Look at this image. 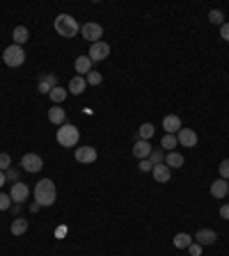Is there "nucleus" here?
Listing matches in <instances>:
<instances>
[{"instance_id":"21","label":"nucleus","mask_w":229,"mask_h":256,"mask_svg":"<svg viewBox=\"0 0 229 256\" xmlns=\"http://www.w3.org/2000/svg\"><path fill=\"white\" fill-rule=\"evenodd\" d=\"M172 243H174V247L177 250H188L190 245H193V236H188V233H177V236L172 238Z\"/></svg>"},{"instance_id":"29","label":"nucleus","mask_w":229,"mask_h":256,"mask_svg":"<svg viewBox=\"0 0 229 256\" xmlns=\"http://www.w3.org/2000/svg\"><path fill=\"white\" fill-rule=\"evenodd\" d=\"M87 85H101V80H103V76H101V73L98 71H90L87 73Z\"/></svg>"},{"instance_id":"11","label":"nucleus","mask_w":229,"mask_h":256,"mask_svg":"<svg viewBox=\"0 0 229 256\" xmlns=\"http://www.w3.org/2000/svg\"><path fill=\"white\" fill-rule=\"evenodd\" d=\"M193 240H195L197 245H202V247L204 245H213L218 240V233L213 229H199L195 236H193Z\"/></svg>"},{"instance_id":"22","label":"nucleus","mask_w":229,"mask_h":256,"mask_svg":"<svg viewBox=\"0 0 229 256\" xmlns=\"http://www.w3.org/2000/svg\"><path fill=\"white\" fill-rule=\"evenodd\" d=\"M165 165H167L170 170H179V167L183 165V156L177 151H170L167 156H165Z\"/></svg>"},{"instance_id":"2","label":"nucleus","mask_w":229,"mask_h":256,"mask_svg":"<svg viewBox=\"0 0 229 256\" xmlns=\"http://www.w3.org/2000/svg\"><path fill=\"white\" fill-rule=\"evenodd\" d=\"M55 30L60 32V37L71 39V37L78 34L80 26H78V21L73 19L71 14H58V19H55Z\"/></svg>"},{"instance_id":"3","label":"nucleus","mask_w":229,"mask_h":256,"mask_svg":"<svg viewBox=\"0 0 229 256\" xmlns=\"http://www.w3.org/2000/svg\"><path fill=\"white\" fill-rule=\"evenodd\" d=\"M58 142L60 146H66V149H71V146L78 144V140H80V131H78V126H73V124H65V126H60L58 128Z\"/></svg>"},{"instance_id":"1","label":"nucleus","mask_w":229,"mask_h":256,"mask_svg":"<svg viewBox=\"0 0 229 256\" xmlns=\"http://www.w3.org/2000/svg\"><path fill=\"white\" fill-rule=\"evenodd\" d=\"M34 201L39 206H53L55 204V199H58V190H55V183H53L51 178H41L37 181L34 185Z\"/></svg>"},{"instance_id":"16","label":"nucleus","mask_w":229,"mask_h":256,"mask_svg":"<svg viewBox=\"0 0 229 256\" xmlns=\"http://www.w3.org/2000/svg\"><path fill=\"white\" fill-rule=\"evenodd\" d=\"M227 192H229V185L225 178H216L213 183H211V195L216 199H225L227 197Z\"/></svg>"},{"instance_id":"35","label":"nucleus","mask_w":229,"mask_h":256,"mask_svg":"<svg viewBox=\"0 0 229 256\" xmlns=\"http://www.w3.org/2000/svg\"><path fill=\"white\" fill-rule=\"evenodd\" d=\"M188 252H190V256H202V245L193 243V245L188 247Z\"/></svg>"},{"instance_id":"9","label":"nucleus","mask_w":229,"mask_h":256,"mask_svg":"<svg viewBox=\"0 0 229 256\" xmlns=\"http://www.w3.org/2000/svg\"><path fill=\"white\" fill-rule=\"evenodd\" d=\"M197 133L193 131V128H181V131L177 133V142L181 146H188V149H193V146H197Z\"/></svg>"},{"instance_id":"17","label":"nucleus","mask_w":229,"mask_h":256,"mask_svg":"<svg viewBox=\"0 0 229 256\" xmlns=\"http://www.w3.org/2000/svg\"><path fill=\"white\" fill-rule=\"evenodd\" d=\"M48 121L55 126H65L66 124V112L60 108V105H53L51 110H48Z\"/></svg>"},{"instance_id":"25","label":"nucleus","mask_w":229,"mask_h":256,"mask_svg":"<svg viewBox=\"0 0 229 256\" xmlns=\"http://www.w3.org/2000/svg\"><path fill=\"white\" fill-rule=\"evenodd\" d=\"M154 131H156V128H154V124H149V121H147V124H142L140 128H137V138L147 140V142H149V140L154 138Z\"/></svg>"},{"instance_id":"30","label":"nucleus","mask_w":229,"mask_h":256,"mask_svg":"<svg viewBox=\"0 0 229 256\" xmlns=\"http://www.w3.org/2000/svg\"><path fill=\"white\" fill-rule=\"evenodd\" d=\"M12 167V158H9V153H0V171H7Z\"/></svg>"},{"instance_id":"5","label":"nucleus","mask_w":229,"mask_h":256,"mask_svg":"<svg viewBox=\"0 0 229 256\" xmlns=\"http://www.w3.org/2000/svg\"><path fill=\"white\" fill-rule=\"evenodd\" d=\"M21 167L26 171H30V174H37V171H41V167H44V160H41V156H37V153H26V156L21 158Z\"/></svg>"},{"instance_id":"31","label":"nucleus","mask_w":229,"mask_h":256,"mask_svg":"<svg viewBox=\"0 0 229 256\" xmlns=\"http://www.w3.org/2000/svg\"><path fill=\"white\" fill-rule=\"evenodd\" d=\"M220 178H225V181H229V158H225L223 163H220Z\"/></svg>"},{"instance_id":"6","label":"nucleus","mask_w":229,"mask_h":256,"mask_svg":"<svg viewBox=\"0 0 229 256\" xmlns=\"http://www.w3.org/2000/svg\"><path fill=\"white\" fill-rule=\"evenodd\" d=\"M80 34L85 37L87 41H92V44H97V41H101V37H103V28L98 26V23H85V26H80Z\"/></svg>"},{"instance_id":"23","label":"nucleus","mask_w":229,"mask_h":256,"mask_svg":"<svg viewBox=\"0 0 229 256\" xmlns=\"http://www.w3.org/2000/svg\"><path fill=\"white\" fill-rule=\"evenodd\" d=\"M26 231H28V220L26 217H16L12 222V233L14 236H23Z\"/></svg>"},{"instance_id":"28","label":"nucleus","mask_w":229,"mask_h":256,"mask_svg":"<svg viewBox=\"0 0 229 256\" xmlns=\"http://www.w3.org/2000/svg\"><path fill=\"white\" fill-rule=\"evenodd\" d=\"M209 21L213 23V26H223V23H225L223 12H220V9H211V12H209Z\"/></svg>"},{"instance_id":"38","label":"nucleus","mask_w":229,"mask_h":256,"mask_svg":"<svg viewBox=\"0 0 229 256\" xmlns=\"http://www.w3.org/2000/svg\"><path fill=\"white\" fill-rule=\"evenodd\" d=\"M7 183V178H5V171H0V188Z\"/></svg>"},{"instance_id":"18","label":"nucleus","mask_w":229,"mask_h":256,"mask_svg":"<svg viewBox=\"0 0 229 256\" xmlns=\"http://www.w3.org/2000/svg\"><path fill=\"white\" fill-rule=\"evenodd\" d=\"M151 174H154V178H156L158 183H167L172 176V170L167 167V165H156L154 170H151Z\"/></svg>"},{"instance_id":"24","label":"nucleus","mask_w":229,"mask_h":256,"mask_svg":"<svg viewBox=\"0 0 229 256\" xmlns=\"http://www.w3.org/2000/svg\"><path fill=\"white\" fill-rule=\"evenodd\" d=\"M66 94H69V92H66L65 87H60V85H58V87H53L48 96H51V101H53V103H55V105H60V103H62V101L66 99Z\"/></svg>"},{"instance_id":"39","label":"nucleus","mask_w":229,"mask_h":256,"mask_svg":"<svg viewBox=\"0 0 229 256\" xmlns=\"http://www.w3.org/2000/svg\"><path fill=\"white\" fill-rule=\"evenodd\" d=\"M227 185H229V181H227Z\"/></svg>"},{"instance_id":"37","label":"nucleus","mask_w":229,"mask_h":256,"mask_svg":"<svg viewBox=\"0 0 229 256\" xmlns=\"http://www.w3.org/2000/svg\"><path fill=\"white\" fill-rule=\"evenodd\" d=\"M220 217H223V220H229V204H225L223 208H220Z\"/></svg>"},{"instance_id":"20","label":"nucleus","mask_w":229,"mask_h":256,"mask_svg":"<svg viewBox=\"0 0 229 256\" xmlns=\"http://www.w3.org/2000/svg\"><path fill=\"white\" fill-rule=\"evenodd\" d=\"M76 73L78 76H83V73H90L92 71V59H90V55H80L78 59H76Z\"/></svg>"},{"instance_id":"14","label":"nucleus","mask_w":229,"mask_h":256,"mask_svg":"<svg viewBox=\"0 0 229 256\" xmlns=\"http://www.w3.org/2000/svg\"><path fill=\"white\" fill-rule=\"evenodd\" d=\"M133 156L137 158V160H144V158L151 156V144L147 142V140H137L135 144H133Z\"/></svg>"},{"instance_id":"15","label":"nucleus","mask_w":229,"mask_h":256,"mask_svg":"<svg viewBox=\"0 0 229 256\" xmlns=\"http://www.w3.org/2000/svg\"><path fill=\"white\" fill-rule=\"evenodd\" d=\"M85 87H87V80L83 78V76H73V78L69 80V87H66V92L80 96V94L85 92Z\"/></svg>"},{"instance_id":"8","label":"nucleus","mask_w":229,"mask_h":256,"mask_svg":"<svg viewBox=\"0 0 229 256\" xmlns=\"http://www.w3.org/2000/svg\"><path fill=\"white\" fill-rule=\"evenodd\" d=\"M90 59L92 62H101V59H105L108 55H110V46L105 44V41H97V44H92L90 46Z\"/></svg>"},{"instance_id":"32","label":"nucleus","mask_w":229,"mask_h":256,"mask_svg":"<svg viewBox=\"0 0 229 256\" xmlns=\"http://www.w3.org/2000/svg\"><path fill=\"white\" fill-rule=\"evenodd\" d=\"M7 208H12V197L5 195V192H0V210H7Z\"/></svg>"},{"instance_id":"19","label":"nucleus","mask_w":229,"mask_h":256,"mask_svg":"<svg viewBox=\"0 0 229 256\" xmlns=\"http://www.w3.org/2000/svg\"><path fill=\"white\" fill-rule=\"evenodd\" d=\"M12 39L16 46H23L28 39H30V32H28V28L26 26H16L14 28V32H12Z\"/></svg>"},{"instance_id":"26","label":"nucleus","mask_w":229,"mask_h":256,"mask_svg":"<svg viewBox=\"0 0 229 256\" xmlns=\"http://www.w3.org/2000/svg\"><path fill=\"white\" fill-rule=\"evenodd\" d=\"M174 146H179L177 135H167V133H165L163 140H161V149H163V151H172Z\"/></svg>"},{"instance_id":"10","label":"nucleus","mask_w":229,"mask_h":256,"mask_svg":"<svg viewBox=\"0 0 229 256\" xmlns=\"http://www.w3.org/2000/svg\"><path fill=\"white\" fill-rule=\"evenodd\" d=\"M76 160H78L80 165L97 163V149H94V146H78V149H76Z\"/></svg>"},{"instance_id":"34","label":"nucleus","mask_w":229,"mask_h":256,"mask_svg":"<svg viewBox=\"0 0 229 256\" xmlns=\"http://www.w3.org/2000/svg\"><path fill=\"white\" fill-rule=\"evenodd\" d=\"M137 167H140V171H151V170H154V165H151L149 158H144V160H140V165H137Z\"/></svg>"},{"instance_id":"36","label":"nucleus","mask_w":229,"mask_h":256,"mask_svg":"<svg viewBox=\"0 0 229 256\" xmlns=\"http://www.w3.org/2000/svg\"><path fill=\"white\" fill-rule=\"evenodd\" d=\"M220 37H223L225 41H229V23H223V26H220Z\"/></svg>"},{"instance_id":"13","label":"nucleus","mask_w":229,"mask_h":256,"mask_svg":"<svg viewBox=\"0 0 229 256\" xmlns=\"http://www.w3.org/2000/svg\"><path fill=\"white\" fill-rule=\"evenodd\" d=\"M163 128L167 135H177V133L181 131V119H179L177 114H167V117L163 119Z\"/></svg>"},{"instance_id":"7","label":"nucleus","mask_w":229,"mask_h":256,"mask_svg":"<svg viewBox=\"0 0 229 256\" xmlns=\"http://www.w3.org/2000/svg\"><path fill=\"white\" fill-rule=\"evenodd\" d=\"M9 197H12L14 204H23V201H28V197H30V188H28L26 183H21V181H16V183H12Z\"/></svg>"},{"instance_id":"4","label":"nucleus","mask_w":229,"mask_h":256,"mask_svg":"<svg viewBox=\"0 0 229 256\" xmlns=\"http://www.w3.org/2000/svg\"><path fill=\"white\" fill-rule=\"evenodd\" d=\"M2 59H5L7 66L16 69V66H21L23 62H26V51H23V46H16V44H12V46L5 48V53H2Z\"/></svg>"},{"instance_id":"27","label":"nucleus","mask_w":229,"mask_h":256,"mask_svg":"<svg viewBox=\"0 0 229 256\" xmlns=\"http://www.w3.org/2000/svg\"><path fill=\"white\" fill-rule=\"evenodd\" d=\"M149 160H151L154 167H156V165H165V151H163V149H154L151 156H149Z\"/></svg>"},{"instance_id":"12","label":"nucleus","mask_w":229,"mask_h":256,"mask_svg":"<svg viewBox=\"0 0 229 256\" xmlns=\"http://www.w3.org/2000/svg\"><path fill=\"white\" fill-rule=\"evenodd\" d=\"M58 76L55 73H41V78H39V92L41 94H51L53 87H58Z\"/></svg>"},{"instance_id":"33","label":"nucleus","mask_w":229,"mask_h":256,"mask_svg":"<svg viewBox=\"0 0 229 256\" xmlns=\"http://www.w3.org/2000/svg\"><path fill=\"white\" fill-rule=\"evenodd\" d=\"M5 178H7V181H12V183H16V181H19V170L9 167V170L5 171Z\"/></svg>"}]
</instances>
